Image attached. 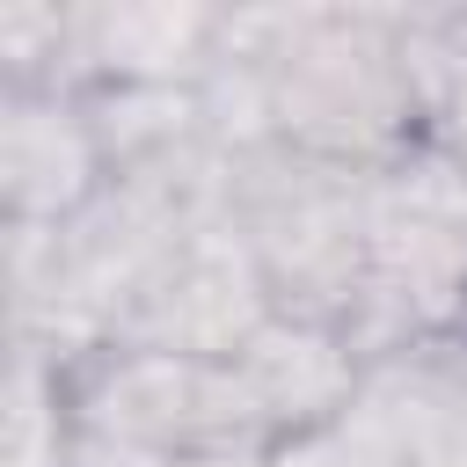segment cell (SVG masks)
<instances>
[{
	"mask_svg": "<svg viewBox=\"0 0 467 467\" xmlns=\"http://www.w3.org/2000/svg\"><path fill=\"white\" fill-rule=\"evenodd\" d=\"M270 73V124L292 153L387 175L423 146V102L401 58V15L292 7Z\"/></svg>",
	"mask_w": 467,
	"mask_h": 467,
	"instance_id": "obj_1",
	"label": "cell"
},
{
	"mask_svg": "<svg viewBox=\"0 0 467 467\" xmlns=\"http://www.w3.org/2000/svg\"><path fill=\"white\" fill-rule=\"evenodd\" d=\"M234 226L263 270L270 314L350 328L372 248V175L263 139L234 153Z\"/></svg>",
	"mask_w": 467,
	"mask_h": 467,
	"instance_id": "obj_2",
	"label": "cell"
},
{
	"mask_svg": "<svg viewBox=\"0 0 467 467\" xmlns=\"http://www.w3.org/2000/svg\"><path fill=\"white\" fill-rule=\"evenodd\" d=\"M73 431L168 452V460H270V431L219 358L146 350V343H102L88 365L66 372Z\"/></svg>",
	"mask_w": 467,
	"mask_h": 467,
	"instance_id": "obj_3",
	"label": "cell"
},
{
	"mask_svg": "<svg viewBox=\"0 0 467 467\" xmlns=\"http://www.w3.org/2000/svg\"><path fill=\"white\" fill-rule=\"evenodd\" d=\"M270 321V292L263 270L241 241L234 219H212L197 234H182L153 277L139 285L117 343H146V350H182V358H219L234 365V350Z\"/></svg>",
	"mask_w": 467,
	"mask_h": 467,
	"instance_id": "obj_4",
	"label": "cell"
},
{
	"mask_svg": "<svg viewBox=\"0 0 467 467\" xmlns=\"http://www.w3.org/2000/svg\"><path fill=\"white\" fill-rule=\"evenodd\" d=\"M109 190V153L80 88H0V212L7 226H73Z\"/></svg>",
	"mask_w": 467,
	"mask_h": 467,
	"instance_id": "obj_5",
	"label": "cell"
},
{
	"mask_svg": "<svg viewBox=\"0 0 467 467\" xmlns=\"http://www.w3.org/2000/svg\"><path fill=\"white\" fill-rule=\"evenodd\" d=\"M234 372H241L270 445H299V438L336 431L365 401V379H372V365L358 358V343L343 328L292 321V314H270L234 350Z\"/></svg>",
	"mask_w": 467,
	"mask_h": 467,
	"instance_id": "obj_6",
	"label": "cell"
},
{
	"mask_svg": "<svg viewBox=\"0 0 467 467\" xmlns=\"http://www.w3.org/2000/svg\"><path fill=\"white\" fill-rule=\"evenodd\" d=\"M66 445H73L66 372L15 343V372H7V467H66Z\"/></svg>",
	"mask_w": 467,
	"mask_h": 467,
	"instance_id": "obj_7",
	"label": "cell"
},
{
	"mask_svg": "<svg viewBox=\"0 0 467 467\" xmlns=\"http://www.w3.org/2000/svg\"><path fill=\"white\" fill-rule=\"evenodd\" d=\"M460 343H467V336H460Z\"/></svg>",
	"mask_w": 467,
	"mask_h": 467,
	"instance_id": "obj_8",
	"label": "cell"
}]
</instances>
